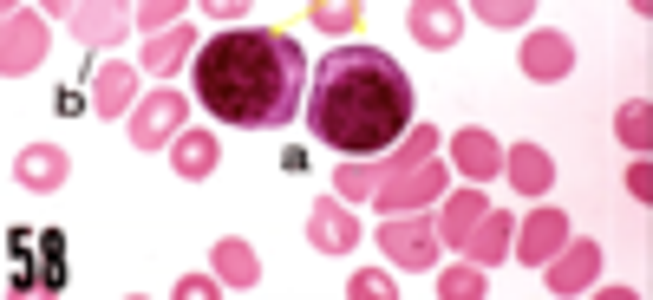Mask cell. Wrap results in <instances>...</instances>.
I'll list each match as a JSON object with an SVG mask.
<instances>
[{"instance_id":"ffe728a7","label":"cell","mask_w":653,"mask_h":300,"mask_svg":"<svg viewBox=\"0 0 653 300\" xmlns=\"http://www.w3.org/2000/svg\"><path fill=\"white\" fill-rule=\"evenodd\" d=\"M477 287H484L477 274H451V281H445V294H477Z\"/></svg>"},{"instance_id":"8fae6325","label":"cell","mask_w":653,"mask_h":300,"mask_svg":"<svg viewBox=\"0 0 653 300\" xmlns=\"http://www.w3.org/2000/svg\"><path fill=\"white\" fill-rule=\"evenodd\" d=\"M412 33H418V40H438V46H445L451 33H458V14H431V7H418V14H412Z\"/></svg>"},{"instance_id":"30bf717a","label":"cell","mask_w":653,"mask_h":300,"mask_svg":"<svg viewBox=\"0 0 653 300\" xmlns=\"http://www.w3.org/2000/svg\"><path fill=\"white\" fill-rule=\"evenodd\" d=\"M183 46H190V33H164V40L144 46V66H151V72H170V66L183 59Z\"/></svg>"},{"instance_id":"9c48e42d","label":"cell","mask_w":653,"mask_h":300,"mask_svg":"<svg viewBox=\"0 0 653 300\" xmlns=\"http://www.w3.org/2000/svg\"><path fill=\"white\" fill-rule=\"evenodd\" d=\"M516 183H523L529 196H536V190H549V157H542L536 144H523V150H516Z\"/></svg>"},{"instance_id":"4fadbf2b","label":"cell","mask_w":653,"mask_h":300,"mask_svg":"<svg viewBox=\"0 0 653 300\" xmlns=\"http://www.w3.org/2000/svg\"><path fill=\"white\" fill-rule=\"evenodd\" d=\"M33 59H40V33H33V20H20V46H7V66L27 72Z\"/></svg>"},{"instance_id":"52a82bcc","label":"cell","mask_w":653,"mask_h":300,"mask_svg":"<svg viewBox=\"0 0 653 300\" xmlns=\"http://www.w3.org/2000/svg\"><path fill=\"white\" fill-rule=\"evenodd\" d=\"M523 66H529V72H562V66H569V53H562L556 33H536V40L523 46Z\"/></svg>"},{"instance_id":"7a4b0ae2","label":"cell","mask_w":653,"mask_h":300,"mask_svg":"<svg viewBox=\"0 0 653 300\" xmlns=\"http://www.w3.org/2000/svg\"><path fill=\"white\" fill-rule=\"evenodd\" d=\"M196 98L236 131H275L307 98V53L275 27L223 33L196 53Z\"/></svg>"},{"instance_id":"277c9868","label":"cell","mask_w":653,"mask_h":300,"mask_svg":"<svg viewBox=\"0 0 653 300\" xmlns=\"http://www.w3.org/2000/svg\"><path fill=\"white\" fill-rule=\"evenodd\" d=\"M177 118H183V98H177V92H157V98H151V111H144V118H138V144L151 150L157 137H164L170 124H177Z\"/></svg>"},{"instance_id":"9a60e30c","label":"cell","mask_w":653,"mask_h":300,"mask_svg":"<svg viewBox=\"0 0 653 300\" xmlns=\"http://www.w3.org/2000/svg\"><path fill=\"white\" fill-rule=\"evenodd\" d=\"M20 177H27V183H53V177H59V157H46V150H33L27 164H20Z\"/></svg>"},{"instance_id":"8992f818","label":"cell","mask_w":653,"mask_h":300,"mask_svg":"<svg viewBox=\"0 0 653 300\" xmlns=\"http://www.w3.org/2000/svg\"><path fill=\"white\" fill-rule=\"evenodd\" d=\"M458 164L471 170V177H490V170H497V144H490L484 131H464L458 137Z\"/></svg>"},{"instance_id":"5bb4252c","label":"cell","mask_w":653,"mask_h":300,"mask_svg":"<svg viewBox=\"0 0 653 300\" xmlns=\"http://www.w3.org/2000/svg\"><path fill=\"white\" fill-rule=\"evenodd\" d=\"M177 164L190 170V177H203V170H209V137H183V150H177Z\"/></svg>"},{"instance_id":"ba28073f","label":"cell","mask_w":653,"mask_h":300,"mask_svg":"<svg viewBox=\"0 0 653 300\" xmlns=\"http://www.w3.org/2000/svg\"><path fill=\"white\" fill-rule=\"evenodd\" d=\"M386 248L405 261V268H425V261H431V235H425V229H392Z\"/></svg>"},{"instance_id":"3957f363","label":"cell","mask_w":653,"mask_h":300,"mask_svg":"<svg viewBox=\"0 0 653 300\" xmlns=\"http://www.w3.org/2000/svg\"><path fill=\"white\" fill-rule=\"evenodd\" d=\"M7 255H14V294H59L66 287V235L59 229H14L7 235Z\"/></svg>"},{"instance_id":"d6986e66","label":"cell","mask_w":653,"mask_h":300,"mask_svg":"<svg viewBox=\"0 0 653 300\" xmlns=\"http://www.w3.org/2000/svg\"><path fill=\"white\" fill-rule=\"evenodd\" d=\"M497 242H503V222H490V229L477 235V261H490V248H497Z\"/></svg>"},{"instance_id":"e0dca14e","label":"cell","mask_w":653,"mask_h":300,"mask_svg":"<svg viewBox=\"0 0 653 300\" xmlns=\"http://www.w3.org/2000/svg\"><path fill=\"white\" fill-rule=\"evenodd\" d=\"M314 20H320V27H334V33H347L353 27V7H314Z\"/></svg>"},{"instance_id":"5b68a950","label":"cell","mask_w":653,"mask_h":300,"mask_svg":"<svg viewBox=\"0 0 653 300\" xmlns=\"http://www.w3.org/2000/svg\"><path fill=\"white\" fill-rule=\"evenodd\" d=\"M105 118H118V111L131 105V72L125 66H98V98H92Z\"/></svg>"},{"instance_id":"ac0fdd59","label":"cell","mask_w":653,"mask_h":300,"mask_svg":"<svg viewBox=\"0 0 653 300\" xmlns=\"http://www.w3.org/2000/svg\"><path fill=\"white\" fill-rule=\"evenodd\" d=\"M223 255H229V274H236V281H255V268H249V261H242V255H249V248H242V242H223Z\"/></svg>"},{"instance_id":"6da1fadb","label":"cell","mask_w":653,"mask_h":300,"mask_svg":"<svg viewBox=\"0 0 653 300\" xmlns=\"http://www.w3.org/2000/svg\"><path fill=\"white\" fill-rule=\"evenodd\" d=\"M307 131L340 157H379L412 124V79L379 46H334L307 79Z\"/></svg>"},{"instance_id":"7c38bea8","label":"cell","mask_w":653,"mask_h":300,"mask_svg":"<svg viewBox=\"0 0 653 300\" xmlns=\"http://www.w3.org/2000/svg\"><path fill=\"white\" fill-rule=\"evenodd\" d=\"M314 242H320V248H327V242L347 248V242H353V222H347V216H327V209H320V216H314Z\"/></svg>"},{"instance_id":"2e32d148","label":"cell","mask_w":653,"mask_h":300,"mask_svg":"<svg viewBox=\"0 0 653 300\" xmlns=\"http://www.w3.org/2000/svg\"><path fill=\"white\" fill-rule=\"evenodd\" d=\"M549 242H556V222H536V229H529V242H523V261H529V268L542 261V248H549Z\"/></svg>"}]
</instances>
